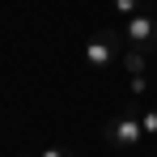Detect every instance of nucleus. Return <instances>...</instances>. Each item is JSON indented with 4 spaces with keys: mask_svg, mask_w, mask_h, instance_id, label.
Segmentation results:
<instances>
[{
    "mask_svg": "<svg viewBox=\"0 0 157 157\" xmlns=\"http://www.w3.org/2000/svg\"><path fill=\"white\" fill-rule=\"evenodd\" d=\"M123 34H128V43L136 47V51H157V17H149L144 9L136 13V17H128V26H123Z\"/></svg>",
    "mask_w": 157,
    "mask_h": 157,
    "instance_id": "nucleus-3",
    "label": "nucleus"
},
{
    "mask_svg": "<svg viewBox=\"0 0 157 157\" xmlns=\"http://www.w3.org/2000/svg\"><path fill=\"white\" fill-rule=\"evenodd\" d=\"M140 123H144V136H157V106L140 115Z\"/></svg>",
    "mask_w": 157,
    "mask_h": 157,
    "instance_id": "nucleus-6",
    "label": "nucleus"
},
{
    "mask_svg": "<svg viewBox=\"0 0 157 157\" xmlns=\"http://www.w3.org/2000/svg\"><path fill=\"white\" fill-rule=\"evenodd\" d=\"M26 157H30V153H26ZM34 157H72V153H68L64 144H47V149H38Z\"/></svg>",
    "mask_w": 157,
    "mask_h": 157,
    "instance_id": "nucleus-7",
    "label": "nucleus"
},
{
    "mask_svg": "<svg viewBox=\"0 0 157 157\" xmlns=\"http://www.w3.org/2000/svg\"><path fill=\"white\" fill-rule=\"evenodd\" d=\"M119 64L128 68V77H140V72H144V51H136V47H132V51L119 55Z\"/></svg>",
    "mask_w": 157,
    "mask_h": 157,
    "instance_id": "nucleus-4",
    "label": "nucleus"
},
{
    "mask_svg": "<svg viewBox=\"0 0 157 157\" xmlns=\"http://www.w3.org/2000/svg\"><path fill=\"white\" fill-rule=\"evenodd\" d=\"M110 9L128 21V17H136V13H140V0H110Z\"/></svg>",
    "mask_w": 157,
    "mask_h": 157,
    "instance_id": "nucleus-5",
    "label": "nucleus"
},
{
    "mask_svg": "<svg viewBox=\"0 0 157 157\" xmlns=\"http://www.w3.org/2000/svg\"><path fill=\"white\" fill-rule=\"evenodd\" d=\"M106 144L110 149H136L140 140H144V123L136 119V110H123V115H115V119H106Z\"/></svg>",
    "mask_w": 157,
    "mask_h": 157,
    "instance_id": "nucleus-2",
    "label": "nucleus"
},
{
    "mask_svg": "<svg viewBox=\"0 0 157 157\" xmlns=\"http://www.w3.org/2000/svg\"><path fill=\"white\" fill-rule=\"evenodd\" d=\"M123 38H128V34H123L119 26L98 30V34L85 43V68H110V64L123 55V51H119V47H123Z\"/></svg>",
    "mask_w": 157,
    "mask_h": 157,
    "instance_id": "nucleus-1",
    "label": "nucleus"
},
{
    "mask_svg": "<svg viewBox=\"0 0 157 157\" xmlns=\"http://www.w3.org/2000/svg\"><path fill=\"white\" fill-rule=\"evenodd\" d=\"M128 89H132V98H144V89H149L144 72H140V77H132V81H128Z\"/></svg>",
    "mask_w": 157,
    "mask_h": 157,
    "instance_id": "nucleus-8",
    "label": "nucleus"
}]
</instances>
